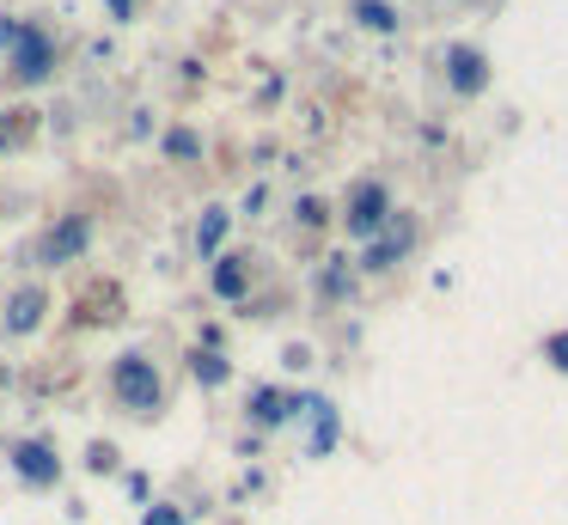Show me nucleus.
<instances>
[{
    "label": "nucleus",
    "mask_w": 568,
    "mask_h": 525,
    "mask_svg": "<svg viewBox=\"0 0 568 525\" xmlns=\"http://www.w3.org/2000/svg\"><path fill=\"white\" fill-rule=\"evenodd\" d=\"M251 415H257V422H287V415H294V403H287L282 391H257V403H251Z\"/></svg>",
    "instance_id": "1a4fd4ad"
},
{
    "label": "nucleus",
    "mask_w": 568,
    "mask_h": 525,
    "mask_svg": "<svg viewBox=\"0 0 568 525\" xmlns=\"http://www.w3.org/2000/svg\"><path fill=\"white\" fill-rule=\"evenodd\" d=\"M13 68H19V80H43V73H50V43H43L38 31H19L13 37Z\"/></svg>",
    "instance_id": "20e7f679"
},
{
    "label": "nucleus",
    "mask_w": 568,
    "mask_h": 525,
    "mask_svg": "<svg viewBox=\"0 0 568 525\" xmlns=\"http://www.w3.org/2000/svg\"><path fill=\"white\" fill-rule=\"evenodd\" d=\"M355 19L367 24V31H392V24H397V12L385 7V0H361V7H355Z\"/></svg>",
    "instance_id": "9d476101"
},
{
    "label": "nucleus",
    "mask_w": 568,
    "mask_h": 525,
    "mask_svg": "<svg viewBox=\"0 0 568 525\" xmlns=\"http://www.w3.org/2000/svg\"><path fill=\"white\" fill-rule=\"evenodd\" d=\"M165 147H172L178 159H196V153H202V141H196V134H184V129H178V134H172V141H165Z\"/></svg>",
    "instance_id": "4468645a"
},
{
    "label": "nucleus",
    "mask_w": 568,
    "mask_h": 525,
    "mask_svg": "<svg viewBox=\"0 0 568 525\" xmlns=\"http://www.w3.org/2000/svg\"><path fill=\"white\" fill-rule=\"evenodd\" d=\"M214 287H221V293H226V300H239V293H245V269H239V263H233V256H226V263H221V269H214Z\"/></svg>",
    "instance_id": "9b49d317"
},
{
    "label": "nucleus",
    "mask_w": 568,
    "mask_h": 525,
    "mask_svg": "<svg viewBox=\"0 0 568 525\" xmlns=\"http://www.w3.org/2000/svg\"><path fill=\"white\" fill-rule=\"evenodd\" d=\"M550 361H556V366H568V336H550Z\"/></svg>",
    "instance_id": "dca6fc26"
},
{
    "label": "nucleus",
    "mask_w": 568,
    "mask_h": 525,
    "mask_svg": "<svg viewBox=\"0 0 568 525\" xmlns=\"http://www.w3.org/2000/svg\"><path fill=\"white\" fill-rule=\"evenodd\" d=\"M43 317V293L38 287H19L13 300H7V330H38Z\"/></svg>",
    "instance_id": "0eeeda50"
},
{
    "label": "nucleus",
    "mask_w": 568,
    "mask_h": 525,
    "mask_svg": "<svg viewBox=\"0 0 568 525\" xmlns=\"http://www.w3.org/2000/svg\"><path fill=\"white\" fill-rule=\"evenodd\" d=\"M43 251H50V263H68V256H80V251H87V220L74 214L62 232H50V244H43Z\"/></svg>",
    "instance_id": "6e6552de"
},
{
    "label": "nucleus",
    "mask_w": 568,
    "mask_h": 525,
    "mask_svg": "<svg viewBox=\"0 0 568 525\" xmlns=\"http://www.w3.org/2000/svg\"><path fill=\"white\" fill-rule=\"evenodd\" d=\"M221 232H226V208H209V220H202L196 244H202V251H214V244H221Z\"/></svg>",
    "instance_id": "f8f14e48"
},
{
    "label": "nucleus",
    "mask_w": 568,
    "mask_h": 525,
    "mask_svg": "<svg viewBox=\"0 0 568 525\" xmlns=\"http://www.w3.org/2000/svg\"><path fill=\"white\" fill-rule=\"evenodd\" d=\"M409 239H416V226H409L404 214H392V220H385V232L367 244V269H392L397 256L409 251Z\"/></svg>",
    "instance_id": "7ed1b4c3"
},
{
    "label": "nucleus",
    "mask_w": 568,
    "mask_h": 525,
    "mask_svg": "<svg viewBox=\"0 0 568 525\" xmlns=\"http://www.w3.org/2000/svg\"><path fill=\"white\" fill-rule=\"evenodd\" d=\"M111 385H116V397H123V410H135V415L160 410V373H153L141 354H123V361H116Z\"/></svg>",
    "instance_id": "f257e3e1"
},
{
    "label": "nucleus",
    "mask_w": 568,
    "mask_h": 525,
    "mask_svg": "<svg viewBox=\"0 0 568 525\" xmlns=\"http://www.w3.org/2000/svg\"><path fill=\"white\" fill-rule=\"evenodd\" d=\"M148 525H184V519H178V507H148Z\"/></svg>",
    "instance_id": "2eb2a0df"
},
{
    "label": "nucleus",
    "mask_w": 568,
    "mask_h": 525,
    "mask_svg": "<svg viewBox=\"0 0 568 525\" xmlns=\"http://www.w3.org/2000/svg\"><path fill=\"white\" fill-rule=\"evenodd\" d=\"M190 366H196L202 385H221V378H226V361H221V354H202V349H196V361H190Z\"/></svg>",
    "instance_id": "ddd939ff"
},
{
    "label": "nucleus",
    "mask_w": 568,
    "mask_h": 525,
    "mask_svg": "<svg viewBox=\"0 0 568 525\" xmlns=\"http://www.w3.org/2000/svg\"><path fill=\"white\" fill-rule=\"evenodd\" d=\"M13 464H19V476H26V483H55V471H62V464H55V452L38 446V440H31V446H19Z\"/></svg>",
    "instance_id": "39448f33"
},
{
    "label": "nucleus",
    "mask_w": 568,
    "mask_h": 525,
    "mask_svg": "<svg viewBox=\"0 0 568 525\" xmlns=\"http://www.w3.org/2000/svg\"><path fill=\"white\" fill-rule=\"evenodd\" d=\"M385 220H392V202H385V190H379V183H361L355 202H348V232L373 239V232H379Z\"/></svg>",
    "instance_id": "f03ea898"
},
{
    "label": "nucleus",
    "mask_w": 568,
    "mask_h": 525,
    "mask_svg": "<svg viewBox=\"0 0 568 525\" xmlns=\"http://www.w3.org/2000/svg\"><path fill=\"white\" fill-rule=\"evenodd\" d=\"M453 85L458 92H483L489 85V68H483L477 49H453Z\"/></svg>",
    "instance_id": "423d86ee"
}]
</instances>
